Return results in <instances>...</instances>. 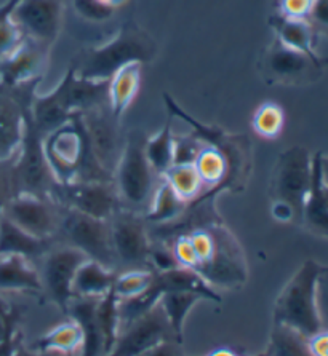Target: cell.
Here are the masks:
<instances>
[{
	"label": "cell",
	"instance_id": "cell-1",
	"mask_svg": "<svg viewBox=\"0 0 328 356\" xmlns=\"http://www.w3.org/2000/svg\"><path fill=\"white\" fill-rule=\"evenodd\" d=\"M109 104V80H85L69 67L50 93L37 95L31 102V118L44 134L60 128L77 112Z\"/></svg>",
	"mask_w": 328,
	"mask_h": 356
},
{
	"label": "cell",
	"instance_id": "cell-2",
	"mask_svg": "<svg viewBox=\"0 0 328 356\" xmlns=\"http://www.w3.org/2000/svg\"><path fill=\"white\" fill-rule=\"evenodd\" d=\"M157 55V43L146 31L128 21L119 32L98 47L84 50L71 67L85 80H111L112 75L128 64L150 63Z\"/></svg>",
	"mask_w": 328,
	"mask_h": 356
},
{
	"label": "cell",
	"instance_id": "cell-3",
	"mask_svg": "<svg viewBox=\"0 0 328 356\" xmlns=\"http://www.w3.org/2000/svg\"><path fill=\"white\" fill-rule=\"evenodd\" d=\"M320 267V264L309 259L288 280L274 304V325L287 326L308 339L320 331L322 323L317 310Z\"/></svg>",
	"mask_w": 328,
	"mask_h": 356
},
{
	"label": "cell",
	"instance_id": "cell-4",
	"mask_svg": "<svg viewBox=\"0 0 328 356\" xmlns=\"http://www.w3.org/2000/svg\"><path fill=\"white\" fill-rule=\"evenodd\" d=\"M146 136L139 129L128 133L114 170V186L122 207L130 211L148 209L155 188V171L144 154Z\"/></svg>",
	"mask_w": 328,
	"mask_h": 356
},
{
	"label": "cell",
	"instance_id": "cell-5",
	"mask_svg": "<svg viewBox=\"0 0 328 356\" xmlns=\"http://www.w3.org/2000/svg\"><path fill=\"white\" fill-rule=\"evenodd\" d=\"M313 181V155L301 145H293L279 155L272 175L271 193L274 202H282L293 209L301 224L306 197Z\"/></svg>",
	"mask_w": 328,
	"mask_h": 356
},
{
	"label": "cell",
	"instance_id": "cell-6",
	"mask_svg": "<svg viewBox=\"0 0 328 356\" xmlns=\"http://www.w3.org/2000/svg\"><path fill=\"white\" fill-rule=\"evenodd\" d=\"M45 134L32 122L31 112L26 120L24 138L15 157V177L19 193H32L37 197L50 198L56 179L48 165L44 150Z\"/></svg>",
	"mask_w": 328,
	"mask_h": 356
},
{
	"label": "cell",
	"instance_id": "cell-7",
	"mask_svg": "<svg viewBox=\"0 0 328 356\" xmlns=\"http://www.w3.org/2000/svg\"><path fill=\"white\" fill-rule=\"evenodd\" d=\"M50 198L61 208L72 209V211L103 220H109L119 209H122L114 182H56L50 192Z\"/></svg>",
	"mask_w": 328,
	"mask_h": 356
},
{
	"label": "cell",
	"instance_id": "cell-8",
	"mask_svg": "<svg viewBox=\"0 0 328 356\" xmlns=\"http://www.w3.org/2000/svg\"><path fill=\"white\" fill-rule=\"evenodd\" d=\"M60 232L69 246L82 251L91 261L109 268H116L117 259L112 250L109 220L96 219L91 216L63 208Z\"/></svg>",
	"mask_w": 328,
	"mask_h": 356
},
{
	"label": "cell",
	"instance_id": "cell-9",
	"mask_svg": "<svg viewBox=\"0 0 328 356\" xmlns=\"http://www.w3.org/2000/svg\"><path fill=\"white\" fill-rule=\"evenodd\" d=\"M37 82L10 88L0 83V161L13 160L24 138Z\"/></svg>",
	"mask_w": 328,
	"mask_h": 356
},
{
	"label": "cell",
	"instance_id": "cell-10",
	"mask_svg": "<svg viewBox=\"0 0 328 356\" xmlns=\"http://www.w3.org/2000/svg\"><path fill=\"white\" fill-rule=\"evenodd\" d=\"M12 19L24 39L50 48L56 42L63 26L61 0H16Z\"/></svg>",
	"mask_w": 328,
	"mask_h": 356
},
{
	"label": "cell",
	"instance_id": "cell-11",
	"mask_svg": "<svg viewBox=\"0 0 328 356\" xmlns=\"http://www.w3.org/2000/svg\"><path fill=\"white\" fill-rule=\"evenodd\" d=\"M87 256L74 246H61L48 250L42 257L40 278L47 293L55 304L66 314L68 307L74 299L72 284L79 267L87 261Z\"/></svg>",
	"mask_w": 328,
	"mask_h": 356
},
{
	"label": "cell",
	"instance_id": "cell-12",
	"mask_svg": "<svg viewBox=\"0 0 328 356\" xmlns=\"http://www.w3.org/2000/svg\"><path fill=\"white\" fill-rule=\"evenodd\" d=\"M63 208L52 198L18 193L5 208L3 216L32 236L50 240L60 232Z\"/></svg>",
	"mask_w": 328,
	"mask_h": 356
},
{
	"label": "cell",
	"instance_id": "cell-13",
	"mask_svg": "<svg viewBox=\"0 0 328 356\" xmlns=\"http://www.w3.org/2000/svg\"><path fill=\"white\" fill-rule=\"evenodd\" d=\"M112 250L117 262L128 268H148L150 240L144 219L130 211L119 209L109 219Z\"/></svg>",
	"mask_w": 328,
	"mask_h": 356
},
{
	"label": "cell",
	"instance_id": "cell-14",
	"mask_svg": "<svg viewBox=\"0 0 328 356\" xmlns=\"http://www.w3.org/2000/svg\"><path fill=\"white\" fill-rule=\"evenodd\" d=\"M166 341H176V337L162 307L157 304L120 329L114 348L107 356H139Z\"/></svg>",
	"mask_w": 328,
	"mask_h": 356
},
{
	"label": "cell",
	"instance_id": "cell-15",
	"mask_svg": "<svg viewBox=\"0 0 328 356\" xmlns=\"http://www.w3.org/2000/svg\"><path fill=\"white\" fill-rule=\"evenodd\" d=\"M80 118L87 133L91 154L106 171L114 175L123 145L120 141L119 120L111 112L109 104L80 112Z\"/></svg>",
	"mask_w": 328,
	"mask_h": 356
},
{
	"label": "cell",
	"instance_id": "cell-16",
	"mask_svg": "<svg viewBox=\"0 0 328 356\" xmlns=\"http://www.w3.org/2000/svg\"><path fill=\"white\" fill-rule=\"evenodd\" d=\"M217 250L212 261L197 268V273L212 286H233L245 282V266L242 262L240 248L226 229H213Z\"/></svg>",
	"mask_w": 328,
	"mask_h": 356
},
{
	"label": "cell",
	"instance_id": "cell-17",
	"mask_svg": "<svg viewBox=\"0 0 328 356\" xmlns=\"http://www.w3.org/2000/svg\"><path fill=\"white\" fill-rule=\"evenodd\" d=\"M47 51V48L24 39L13 51L0 59V83L16 88L40 80Z\"/></svg>",
	"mask_w": 328,
	"mask_h": 356
},
{
	"label": "cell",
	"instance_id": "cell-18",
	"mask_svg": "<svg viewBox=\"0 0 328 356\" xmlns=\"http://www.w3.org/2000/svg\"><path fill=\"white\" fill-rule=\"evenodd\" d=\"M261 64L265 67V75L272 82L298 83L319 71L322 61L295 51L276 39L266 50Z\"/></svg>",
	"mask_w": 328,
	"mask_h": 356
},
{
	"label": "cell",
	"instance_id": "cell-19",
	"mask_svg": "<svg viewBox=\"0 0 328 356\" xmlns=\"http://www.w3.org/2000/svg\"><path fill=\"white\" fill-rule=\"evenodd\" d=\"M3 293H44L36 264L23 256H0V294Z\"/></svg>",
	"mask_w": 328,
	"mask_h": 356
},
{
	"label": "cell",
	"instance_id": "cell-20",
	"mask_svg": "<svg viewBox=\"0 0 328 356\" xmlns=\"http://www.w3.org/2000/svg\"><path fill=\"white\" fill-rule=\"evenodd\" d=\"M322 152L313 155V181L306 197L301 224L314 235L328 238V204L324 193V182L320 175Z\"/></svg>",
	"mask_w": 328,
	"mask_h": 356
},
{
	"label": "cell",
	"instance_id": "cell-21",
	"mask_svg": "<svg viewBox=\"0 0 328 356\" xmlns=\"http://www.w3.org/2000/svg\"><path fill=\"white\" fill-rule=\"evenodd\" d=\"M98 299L74 298L66 314L80 326L84 332V347L80 356H104V343L96 320Z\"/></svg>",
	"mask_w": 328,
	"mask_h": 356
},
{
	"label": "cell",
	"instance_id": "cell-22",
	"mask_svg": "<svg viewBox=\"0 0 328 356\" xmlns=\"http://www.w3.org/2000/svg\"><path fill=\"white\" fill-rule=\"evenodd\" d=\"M116 277L114 268L87 259L75 273L72 284L74 298L101 299L114 288Z\"/></svg>",
	"mask_w": 328,
	"mask_h": 356
},
{
	"label": "cell",
	"instance_id": "cell-23",
	"mask_svg": "<svg viewBox=\"0 0 328 356\" xmlns=\"http://www.w3.org/2000/svg\"><path fill=\"white\" fill-rule=\"evenodd\" d=\"M48 241L50 240L32 236L28 232L19 229L18 225H15L5 216L0 218V256H23L34 262V259L44 257L45 252L50 250Z\"/></svg>",
	"mask_w": 328,
	"mask_h": 356
},
{
	"label": "cell",
	"instance_id": "cell-24",
	"mask_svg": "<svg viewBox=\"0 0 328 356\" xmlns=\"http://www.w3.org/2000/svg\"><path fill=\"white\" fill-rule=\"evenodd\" d=\"M82 347V329L74 320H68L47 331L31 348L44 355L56 353L60 356H80Z\"/></svg>",
	"mask_w": 328,
	"mask_h": 356
},
{
	"label": "cell",
	"instance_id": "cell-25",
	"mask_svg": "<svg viewBox=\"0 0 328 356\" xmlns=\"http://www.w3.org/2000/svg\"><path fill=\"white\" fill-rule=\"evenodd\" d=\"M271 26L276 31L277 40L282 45L308 55L313 59H320L314 48V28L308 19L287 18V16L277 13L271 18Z\"/></svg>",
	"mask_w": 328,
	"mask_h": 356
},
{
	"label": "cell",
	"instance_id": "cell-26",
	"mask_svg": "<svg viewBox=\"0 0 328 356\" xmlns=\"http://www.w3.org/2000/svg\"><path fill=\"white\" fill-rule=\"evenodd\" d=\"M141 86V64L133 63L122 67L109 80V109L117 120L125 114L139 93Z\"/></svg>",
	"mask_w": 328,
	"mask_h": 356
},
{
	"label": "cell",
	"instance_id": "cell-27",
	"mask_svg": "<svg viewBox=\"0 0 328 356\" xmlns=\"http://www.w3.org/2000/svg\"><path fill=\"white\" fill-rule=\"evenodd\" d=\"M186 208L187 203L182 202V200L176 195V192L162 177L154 188L144 220L153 224H170L173 222V220L182 218Z\"/></svg>",
	"mask_w": 328,
	"mask_h": 356
},
{
	"label": "cell",
	"instance_id": "cell-28",
	"mask_svg": "<svg viewBox=\"0 0 328 356\" xmlns=\"http://www.w3.org/2000/svg\"><path fill=\"white\" fill-rule=\"evenodd\" d=\"M205 299V296L202 293H196V291H170L160 299L159 305L162 307L166 320H169L171 329H173L176 341L180 343H182V331H185L187 315L194 309L196 304Z\"/></svg>",
	"mask_w": 328,
	"mask_h": 356
},
{
	"label": "cell",
	"instance_id": "cell-29",
	"mask_svg": "<svg viewBox=\"0 0 328 356\" xmlns=\"http://www.w3.org/2000/svg\"><path fill=\"white\" fill-rule=\"evenodd\" d=\"M173 150H175V134L171 128V114L164 127L154 136L146 138L144 143V154L149 160L155 175L162 177L171 166H173Z\"/></svg>",
	"mask_w": 328,
	"mask_h": 356
},
{
	"label": "cell",
	"instance_id": "cell-30",
	"mask_svg": "<svg viewBox=\"0 0 328 356\" xmlns=\"http://www.w3.org/2000/svg\"><path fill=\"white\" fill-rule=\"evenodd\" d=\"M194 166L205 188H214L228 184L229 160L221 147L205 145L196 159Z\"/></svg>",
	"mask_w": 328,
	"mask_h": 356
},
{
	"label": "cell",
	"instance_id": "cell-31",
	"mask_svg": "<svg viewBox=\"0 0 328 356\" xmlns=\"http://www.w3.org/2000/svg\"><path fill=\"white\" fill-rule=\"evenodd\" d=\"M96 320L103 336L104 343V356L109 355L114 348L120 332V318H119V298H117L114 289L96 302Z\"/></svg>",
	"mask_w": 328,
	"mask_h": 356
},
{
	"label": "cell",
	"instance_id": "cell-32",
	"mask_svg": "<svg viewBox=\"0 0 328 356\" xmlns=\"http://www.w3.org/2000/svg\"><path fill=\"white\" fill-rule=\"evenodd\" d=\"M162 177L176 192V195L187 204L194 203L198 197H202L203 188H205L194 163L173 165Z\"/></svg>",
	"mask_w": 328,
	"mask_h": 356
},
{
	"label": "cell",
	"instance_id": "cell-33",
	"mask_svg": "<svg viewBox=\"0 0 328 356\" xmlns=\"http://www.w3.org/2000/svg\"><path fill=\"white\" fill-rule=\"evenodd\" d=\"M266 356H313L308 347V337L301 336L287 326L274 325L269 345L265 352Z\"/></svg>",
	"mask_w": 328,
	"mask_h": 356
},
{
	"label": "cell",
	"instance_id": "cell-34",
	"mask_svg": "<svg viewBox=\"0 0 328 356\" xmlns=\"http://www.w3.org/2000/svg\"><path fill=\"white\" fill-rule=\"evenodd\" d=\"M155 272L150 268H128L127 272L117 275L114 282V293L119 300H130L146 293L154 282Z\"/></svg>",
	"mask_w": 328,
	"mask_h": 356
},
{
	"label": "cell",
	"instance_id": "cell-35",
	"mask_svg": "<svg viewBox=\"0 0 328 356\" xmlns=\"http://www.w3.org/2000/svg\"><path fill=\"white\" fill-rule=\"evenodd\" d=\"M251 125L258 136L265 139H276L282 133L285 125L283 109L276 102H265L258 107Z\"/></svg>",
	"mask_w": 328,
	"mask_h": 356
},
{
	"label": "cell",
	"instance_id": "cell-36",
	"mask_svg": "<svg viewBox=\"0 0 328 356\" xmlns=\"http://www.w3.org/2000/svg\"><path fill=\"white\" fill-rule=\"evenodd\" d=\"M15 2L16 0H13V2L3 10V13H0V59L7 56L10 51H13L15 48L24 40V35L21 34L19 28L12 19V10Z\"/></svg>",
	"mask_w": 328,
	"mask_h": 356
},
{
	"label": "cell",
	"instance_id": "cell-37",
	"mask_svg": "<svg viewBox=\"0 0 328 356\" xmlns=\"http://www.w3.org/2000/svg\"><path fill=\"white\" fill-rule=\"evenodd\" d=\"M72 5L80 18L91 23H104L111 19L116 12L114 5L106 0H72Z\"/></svg>",
	"mask_w": 328,
	"mask_h": 356
},
{
	"label": "cell",
	"instance_id": "cell-38",
	"mask_svg": "<svg viewBox=\"0 0 328 356\" xmlns=\"http://www.w3.org/2000/svg\"><path fill=\"white\" fill-rule=\"evenodd\" d=\"M205 143L202 141L197 134L189 136H175V150H173V165H187L194 163L198 154L205 147Z\"/></svg>",
	"mask_w": 328,
	"mask_h": 356
},
{
	"label": "cell",
	"instance_id": "cell-39",
	"mask_svg": "<svg viewBox=\"0 0 328 356\" xmlns=\"http://www.w3.org/2000/svg\"><path fill=\"white\" fill-rule=\"evenodd\" d=\"M15 159L8 161H0V218L3 216L5 208L15 195H18V184H16Z\"/></svg>",
	"mask_w": 328,
	"mask_h": 356
},
{
	"label": "cell",
	"instance_id": "cell-40",
	"mask_svg": "<svg viewBox=\"0 0 328 356\" xmlns=\"http://www.w3.org/2000/svg\"><path fill=\"white\" fill-rule=\"evenodd\" d=\"M187 235H189V240L192 243V248H194L201 266L212 261L214 250H217V240H214L213 232L207 229H197V230H192L191 234Z\"/></svg>",
	"mask_w": 328,
	"mask_h": 356
},
{
	"label": "cell",
	"instance_id": "cell-41",
	"mask_svg": "<svg viewBox=\"0 0 328 356\" xmlns=\"http://www.w3.org/2000/svg\"><path fill=\"white\" fill-rule=\"evenodd\" d=\"M171 252L176 259V264L182 268H189V270H197L201 262H198V257L196 254L194 248H192V243L189 240V235H180L178 238L175 240V245L170 248Z\"/></svg>",
	"mask_w": 328,
	"mask_h": 356
},
{
	"label": "cell",
	"instance_id": "cell-42",
	"mask_svg": "<svg viewBox=\"0 0 328 356\" xmlns=\"http://www.w3.org/2000/svg\"><path fill=\"white\" fill-rule=\"evenodd\" d=\"M149 267H153V272H166L180 266L176 264L173 252H171L169 248L150 246Z\"/></svg>",
	"mask_w": 328,
	"mask_h": 356
},
{
	"label": "cell",
	"instance_id": "cell-43",
	"mask_svg": "<svg viewBox=\"0 0 328 356\" xmlns=\"http://www.w3.org/2000/svg\"><path fill=\"white\" fill-rule=\"evenodd\" d=\"M317 310H319L322 327H328V267H320L317 278Z\"/></svg>",
	"mask_w": 328,
	"mask_h": 356
},
{
	"label": "cell",
	"instance_id": "cell-44",
	"mask_svg": "<svg viewBox=\"0 0 328 356\" xmlns=\"http://www.w3.org/2000/svg\"><path fill=\"white\" fill-rule=\"evenodd\" d=\"M313 2L314 0H279V15L295 19H308Z\"/></svg>",
	"mask_w": 328,
	"mask_h": 356
},
{
	"label": "cell",
	"instance_id": "cell-45",
	"mask_svg": "<svg viewBox=\"0 0 328 356\" xmlns=\"http://www.w3.org/2000/svg\"><path fill=\"white\" fill-rule=\"evenodd\" d=\"M308 21L313 28L315 26L328 34V0H314L308 15Z\"/></svg>",
	"mask_w": 328,
	"mask_h": 356
},
{
	"label": "cell",
	"instance_id": "cell-46",
	"mask_svg": "<svg viewBox=\"0 0 328 356\" xmlns=\"http://www.w3.org/2000/svg\"><path fill=\"white\" fill-rule=\"evenodd\" d=\"M308 347L313 356H328V327H322L319 332L311 336Z\"/></svg>",
	"mask_w": 328,
	"mask_h": 356
},
{
	"label": "cell",
	"instance_id": "cell-47",
	"mask_svg": "<svg viewBox=\"0 0 328 356\" xmlns=\"http://www.w3.org/2000/svg\"><path fill=\"white\" fill-rule=\"evenodd\" d=\"M139 356H185L181 350V343L176 341H166L159 345H155L148 352H144Z\"/></svg>",
	"mask_w": 328,
	"mask_h": 356
},
{
	"label": "cell",
	"instance_id": "cell-48",
	"mask_svg": "<svg viewBox=\"0 0 328 356\" xmlns=\"http://www.w3.org/2000/svg\"><path fill=\"white\" fill-rule=\"evenodd\" d=\"M271 213L274 216V219L279 220V222H297L293 209L282 202H274Z\"/></svg>",
	"mask_w": 328,
	"mask_h": 356
},
{
	"label": "cell",
	"instance_id": "cell-49",
	"mask_svg": "<svg viewBox=\"0 0 328 356\" xmlns=\"http://www.w3.org/2000/svg\"><path fill=\"white\" fill-rule=\"evenodd\" d=\"M15 332V320H12V316L7 314V310L0 304V343L7 341Z\"/></svg>",
	"mask_w": 328,
	"mask_h": 356
},
{
	"label": "cell",
	"instance_id": "cell-50",
	"mask_svg": "<svg viewBox=\"0 0 328 356\" xmlns=\"http://www.w3.org/2000/svg\"><path fill=\"white\" fill-rule=\"evenodd\" d=\"M12 356H45V355L36 352V350H32L31 347H23V345L19 343Z\"/></svg>",
	"mask_w": 328,
	"mask_h": 356
},
{
	"label": "cell",
	"instance_id": "cell-51",
	"mask_svg": "<svg viewBox=\"0 0 328 356\" xmlns=\"http://www.w3.org/2000/svg\"><path fill=\"white\" fill-rule=\"evenodd\" d=\"M320 175H322V182L324 186L328 187V155L322 154L320 159Z\"/></svg>",
	"mask_w": 328,
	"mask_h": 356
},
{
	"label": "cell",
	"instance_id": "cell-52",
	"mask_svg": "<svg viewBox=\"0 0 328 356\" xmlns=\"http://www.w3.org/2000/svg\"><path fill=\"white\" fill-rule=\"evenodd\" d=\"M207 356H237L231 348H217L213 352H210Z\"/></svg>",
	"mask_w": 328,
	"mask_h": 356
},
{
	"label": "cell",
	"instance_id": "cell-53",
	"mask_svg": "<svg viewBox=\"0 0 328 356\" xmlns=\"http://www.w3.org/2000/svg\"><path fill=\"white\" fill-rule=\"evenodd\" d=\"M106 2H109L111 5H114V7L117 8V7H119V5H122L123 2H127V0H106Z\"/></svg>",
	"mask_w": 328,
	"mask_h": 356
},
{
	"label": "cell",
	"instance_id": "cell-54",
	"mask_svg": "<svg viewBox=\"0 0 328 356\" xmlns=\"http://www.w3.org/2000/svg\"><path fill=\"white\" fill-rule=\"evenodd\" d=\"M324 193H325V200H327V204H328V187L324 186Z\"/></svg>",
	"mask_w": 328,
	"mask_h": 356
},
{
	"label": "cell",
	"instance_id": "cell-55",
	"mask_svg": "<svg viewBox=\"0 0 328 356\" xmlns=\"http://www.w3.org/2000/svg\"><path fill=\"white\" fill-rule=\"evenodd\" d=\"M237 356H239V355H237Z\"/></svg>",
	"mask_w": 328,
	"mask_h": 356
}]
</instances>
